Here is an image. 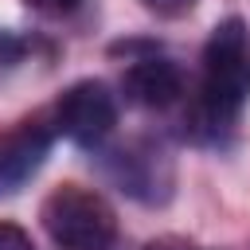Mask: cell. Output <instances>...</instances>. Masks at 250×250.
I'll list each match as a JSON object with an SVG mask.
<instances>
[{
  "label": "cell",
  "instance_id": "cell-1",
  "mask_svg": "<svg viewBox=\"0 0 250 250\" xmlns=\"http://www.w3.org/2000/svg\"><path fill=\"white\" fill-rule=\"evenodd\" d=\"M246 102H250V27L238 16H230L215 23L203 47V78L191 102L195 137L219 141L223 133H230Z\"/></svg>",
  "mask_w": 250,
  "mask_h": 250
},
{
  "label": "cell",
  "instance_id": "cell-2",
  "mask_svg": "<svg viewBox=\"0 0 250 250\" xmlns=\"http://www.w3.org/2000/svg\"><path fill=\"white\" fill-rule=\"evenodd\" d=\"M47 234L62 250H109L117 238V215L113 207L82 184H62L43 199L39 211Z\"/></svg>",
  "mask_w": 250,
  "mask_h": 250
},
{
  "label": "cell",
  "instance_id": "cell-3",
  "mask_svg": "<svg viewBox=\"0 0 250 250\" xmlns=\"http://www.w3.org/2000/svg\"><path fill=\"white\" fill-rule=\"evenodd\" d=\"M51 125H55V133L70 137L74 145L94 148L117 125V94L102 78H82V82H74L59 94Z\"/></svg>",
  "mask_w": 250,
  "mask_h": 250
},
{
  "label": "cell",
  "instance_id": "cell-4",
  "mask_svg": "<svg viewBox=\"0 0 250 250\" xmlns=\"http://www.w3.org/2000/svg\"><path fill=\"white\" fill-rule=\"evenodd\" d=\"M55 125L43 117H23L0 133V195H16L47 160Z\"/></svg>",
  "mask_w": 250,
  "mask_h": 250
},
{
  "label": "cell",
  "instance_id": "cell-5",
  "mask_svg": "<svg viewBox=\"0 0 250 250\" xmlns=\"http://www.w3.org/2000/svg\"><path fill=\"white\" fill-rule=\"evenodd\" d=\"M121 90L133 105L141 109H168L172 102H180L184 94V74L172 59L164 55H145V59H133L121 74Z\"/></svg>",
  "mask_w": 250,
  "mask_h": 250
},
{
  "label": "cell",
  "instance_id": "cell-6",
  "mask_svg": "<svg viewBox=\"0 0 250 250\" xmlns=\"http://www.w3.org/2000/svg\"><path fill=\"white\" fill-rule=\"evenodd\" d=\"M109 176L121 184V191H129L137 199H160L168 191V180H172L164 156L152 148H141V145L109 152Z\"/></svg>",
  "mask_w": 250,
  "mask_h": 250
},
{
  "label": "cell",
  "instance_id": "cell-7",
  "mask_svg": "<svg viewBox=\"0 0 250 250\" xmlns=\"http://www.w3.org/2000/svg\"><path fill=\"white\" fill-rule=\"evenodd\" d=\"M23 55H27V43L20 35H12V31H0V74L16 70L23 62Z\"/></svg>",
  "mask_w": 250,
  "mask_h": 250
},
{
  "label": "cell",
  "instance_id": "cell-8",
  "mask_svg": "<svg viewBox=\"0 0 250 250\" xmlns=\"http://www.w3.org/2000/svg\"><path fill=\"white\" fill-rule=\"evenodd\" d=\"M0 250H35L31 234L16 223H0Z\"/></svg>",
  "mask_w": 250,
  "mask_h": 250
},
{
  "label": "cell",
  "instance_id": "cell-9",
  "mask_svg": "<svg viewBox=\"0 0 250 250\" xmlns=\"http://www.w3.org/2000/svg\"><path fill=\"white\" fill-rule=\"evenodd\" d=\"M148 12H156V16H184V12H191L199 0H141Z\"/></svg>",
  "mask_w": 250,
  "mask_h": 250
},
{
  "label": "cell",
  "instance_id": "cell-10",
  "mask_svg": "<svg viewBox=\"0 0 250 250\" xmlns=\"http://www.w3.org/2000/svg\"><path fill=\"white\" fill-rule=\"evenodd\" d=\"M27 8H35V12H47V16H62V12H70V8H78L82 0H23Z\"/></svg>",
  "mask_w": 250,
  "mask_h": 250
},
{
  "label": "cell",
  "instance_id": "cell-11",
  "mask_svg": "<svg viewBox=\"0 0 250 250\" xmlns=\"http://www.w3.org/2000/svg\"><path fill=\"white\" fill-rule=\"evenodd\" d=\"M148 250H199V246H191L184 238H156V242H148Z\"/></svg>",
  "mask_w": 250,
  "mask_h": 250
}]
</instances>
